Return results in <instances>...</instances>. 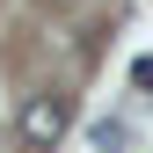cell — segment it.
I'll use <instances>...</instances> for the list:
<instances>
[{
  "mask_svg": "<svg viewBox=\"0 0 153 153\" xmlns=\"http://www.w3.org/2000/svg\"><path fill=\"white\" fill-rule=\"evenodd\" d=\"M66 117H73L66 95H29L22 117H15V131H22V146H29V153H51V146L66 139Z\"/></svg>",
  "mask_w": 153,
  "mask_h": 153,
  "instance_id": "6da1fadb",
  "label": "cell"
}]
</instances>
